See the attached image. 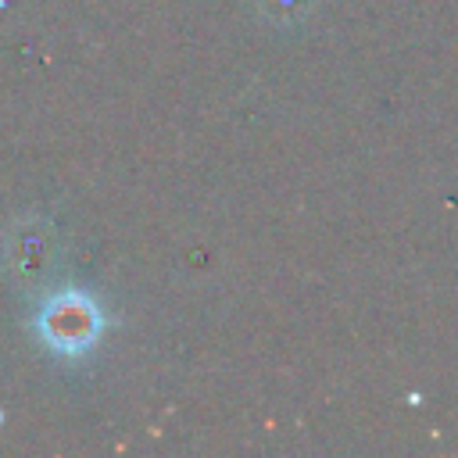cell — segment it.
Here are the masks:
<instances>
[{
    "label": "cell",
    "instance_id": "obj_1",
    "mask_svg": "<svg viewBox=\"0 0 458 458\" xmlns=\"http://www.w3.org/2000/svg\"><path fill=\"white\" fill-rule=\"evenodd\" d=\"M97 326H100L97 308L75 290L47 297V304L36 315V333H39L43 347L68 354V358L82 354L97 340Z\"/></svg>",
    "mask_w": 458,
    "mask_h": 458
}]
</instances>
